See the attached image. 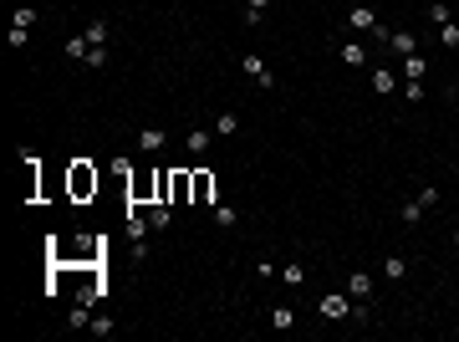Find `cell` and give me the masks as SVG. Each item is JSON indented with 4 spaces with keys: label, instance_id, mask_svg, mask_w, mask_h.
Instances as JSON below:
<instances>
[{
    "label": "cell",
    "instance_id": "cell-1",
    "mask_svg": "<svg viewBox=\"0 0 459 342\" xmlns=\"http://www.w3.org/2000/svg\"><path fill=\"white\" fill-rule=\"evenodd\" d=\"M148 235H153L148 215H138V209L128 205V240H133V260H143V256H148Z\"/></svg>",
    "mask_w": 459,
    "mask_h": 342
},
{
    "label": "cell",
    "instance_id": "cell-2",
    "mask_svg": "<svg viewBox=\"0 0 459 342\" xmlns=\"http://www.w3.org/2000/svg\"><path fill=\"white\" fill-rule=\"evenodd\" d=\"M240 67H245V77H251V82H255L260 92H271V87H275V72L266 67V57H255V51H251V57H245Z\"/></svg>",
    "mask_w": 459,
    "mask_h": 342
},
{
    "label": "cell",
    "instance_id": "cell-3",
    "mask_svg": "<svg viewBox=\"0 0 459 342\" xmlns=\"http://www.w3.org/2000/svg\"><path fill=\"white\" fill-rule=\"evenodd\" d=\"M209 143H215V133H209V128H189V133H184V149H189V159H194V164L209 153Z\"/></svg>",
    "mask_w": 459,
    "mask_h": 342
},
{
    "label": "cell",
    "instance_id": "cell-4",
    "mask_svg": "<svg viewBox=\"0 0 459 342\" xmlns=\"http://www.w3.org/2000/svg\"><path fill=\"white\" fill-rule=\"evenodd\" d=\"M398 77H403V82H424V77H429V57H424V51H413V57H403Z\"/></svg>",
    "mask_w": 459,
    "mask_h": 342
},
{
    "label": "cell",
    "instance_id": "cell-5",
    "mask_svg": "<svg viewBox=\"0 0 459 342\" xmlns=\"http://www.w3.org/2000/svg\"><path fill=\"white\" fill-rule=\"evenodd\" d=\"M373 292H378V281H373L367 271H352V276H347V296H352V301H367Z\"/></svg>",
    "mask_w": 459,
    "mask_h": 342
},
{
    "label": "cell",
    "instance_id": "cell-6",
    "mask_svg": "<svg viewBox=\"0 0 459 342\" xmlns=\"http://www.w3.org/2000/svg\"><path fill=\"white\" fill-rule=\"evenodd\" d=\"M194 200H199V205H215L219 200V184L209 179L204 169H194Z\"/></svg>",
    "mask_w": 459,
    "mask_h": 342
},
{
    "label": "cell",
    "instance_id": "cell-7",
    "mask_svg": "<svg viewBox=\"0 0 459 342\" xmlns=\"http://www.w3.org/2000/svg\"><path fill=\"white\" fill-rule=\"evenodd\" d=\"M164 143H168V128H138V149L143 153H159Z\"/></svg>",
    "mask_w": 459,
    "mask_h": 342
},
{
    "label": "cell",
    "instance_id": "cell-8",
    "mask_svg": "<svg viewBox=\"0 0 459 342\" xmlns=\"http://www.w3.org/2000/svg\"><path fill=\"white\" fill-rule=\"evenodd\" d=\"M347 26H352V31H373V26H378V10H373V6H352V10H347Z\"/></svg>",
    "mask_w": 459,
    "mask_h": 342
},
{
    "label": "cell",
    "instance_id": "cell-9",
    "mask_svg": "<svg viewBox=\"0 0 459 342\" xmlns=\"http://www.w3.org/2000/svg\"><path fill=\"white\" fill-rule=\"evenodd\" d=\"M403 87V77L398 72H388V67H378L373 72V92H378V97H388V92H398Z\"/></svg>",
    "mask_w": 459,
    "mask_h": 342
},
{
    "label": "cell",
    "instance_id": "cell-10",
    "mask_svg": "<svg viewBox=\"0 0 459 342\" xmlns=\"http://www.w3.org/2000/svg\"><path fill=\"white\" fill-rule=\"evenodd\" d=\"M148 225H153V235L168 230V225H174V209H168L164 200H159V205H148Z\"/></svg>",
    "mask_w": 459,
    "mask_h": 342
},
{
    "label": "cell",
    "instance_id": "cell-11",
    "mask_svg": "<svg viewBox=\"0 0 459 342\" xmlns=\"http://www.w3.org/2000/svg\"><path fill=\"white\" fill-rule=\"evenodd\" d=\"M209 209H215V225H219V230H235V225H240V209H235V205H219V200H215Z\"/></svg>",
    "mask_w": 459,
    "mask_h": 342
},
{
    "label": "cell",
    "instance_id": "cell-12",
    "mask_svg": "<svg viewBox=\"0 0 459 342\" xmlns=\"http://www.w3.org/2000/svg\"><path fill=\"white\" fill-rule=\"evenodd\" d=\"M388 46L398 51V57H413V51H418V36H413V31H393V36H388Z\"/></svg>",
    "mask_w": 459,
    "mask_h": 342
},
{
    "label": "cell",
    "instance_id": "cell-13",
    "mask_svg": "<svg viewBox=\"0 0 459 342\" xmlns=\"http://www.w3.org/2000/svg\"><path fill=\"white\" fill-rule=\"evenodd\" d=\"M337 57H342L347 67H362V61H367V46H362V41H342V46H337Z\"/></svg>",
    "mask_w": 459,
    "mask_h": 342
},
{
    "label": "cell",
    "instance_id": "cell-14",
    "mask_svg": "<svg viewBox=\"0 0 459 342\" xmlns=\"http://www.w3.org/2000/svg\"><path fill=\"white\" fill-rule=\"evenodd\" d=\"M271 327H275V332H291V327H296V312L286 307V301H281V307H271Z\"/></svg>",
    "mask_w": 459,
    "mask_h": 342
},
{
    "label": "cell",
    "instance_id": "cell-15",
    "mask_svg": "<svg viewBox=\"0 0 459 342\" xmlns=\"http://www.w3.org/2000/svg\"><path fill=\"white\" fill-rule=\"evenodd\" d=\"M215 133L219 138H235V133H240V113H219L215 117Z\"/></svg>",
    "mask_w": 459,
    "mask_h": 342
},
{
    "label": "cell",
    "instance_id": "cell-16",
    "mask_svg": "<svg viewBox=\"0 0 459 342\" xmlns=\"http://www.w3.org/2000/svg\"><path fill=\"white\" fill-rule=\"evenodd\" d=\"M72 189H77V194L97 189V174H87V164H77V169H72Z\"/></svg>",
    "mask_w": 459,
    "mask_h": 342
},
{
    "label": "cell",
    "instance_id": "cell-17",
    "mask_svg": "<svg viewBox=\"0 0 459 342\" xmlns=\"http://www.w3.org/2000/svg\"><path fill=\"white\" fill-rule=\"evenodd\" d=\"M383 276H388V281H403V276H409V256H388L383 260Z\"/></svg>",
    "mask_w": 459,
    "mask_h": 342
},
{
    "label": "cell",
    "instance_id": "cell-18",
    "mask_svg": "<svg viewBox=\"0 0 459 342\" xmlns=\"http://www.w3.org/2000/svg\"><path fill=\"white\" fill-rule=\"evenodd\" d=\"M61 51H67L72 61H87V51H92V41H87V36H67V46H61Z\"/></svg>",
    "mask_w": 459,
    "mask_h": 342
},
{
    "label": "cell",
    "instance_id": "cell-19",
    "mask_svg": "<svg viewBox=\"0 0 459 342\" xmlns=\"http://www.w3.org/2000/svg\"><path fill=\"white\" fill-rule=\"evenodd\" d=\"M266 10H271V0H251V6H245V26H260Z\"/></svg>",
    "mask_w": 459,
    "mask_h": 342
},
{
    "label": "cell",
    "instance_id": "cell-20",
    "mask_svg": "<svg viewBox=\"0 0 459 342\" xmlns=\"http://www.w3.org/2000/svg\"><path fill=\"white\" fill-rule=\"evenodd\" d=\"M10 26H26V31H31V26H36V10H31V6H10Z\"/></svg>",
    "mask_w": 459,
    "mask_h": 342
},
{
    "label": "cell",
    "instance_id": "cell-21",
    "mask_svg": "<svg viewBox=\"0 0 459 342\" xmlns=\"http://www.w3.org/2000/svg\"><path fill=\"white\" fill-rule=\"evenodd\" d=\"M82 36H87L92 46H108V21H92L87 31H82Z\"/></svg>",
    "mask_w": 459,
    "mask_h": 342
},
{
    "label": "cell",
    "instance_id": "cell-22",
    "mask_svg": "<svg viewBox=\"0 0 459 342\" xmlns=\"http://www.w3.org/2000/svg\"><path fill=\"white\" fill-rule=\"evenodd\" d=\"M424 215H429V209H424V205H418V200H413V205H403V209H398V220H403V225H418V220H424Z\"/></svg>",
    "mask_w": 459,
    "mask_h": 342
},
{
    "label": "cell",
    "instance_id": "cell-23",
    "mask_svg": "<svg viewBox=\"0 0 459 342\" xmlns=\"http://www.w3.org/2000/svg\"><path fill=\"white\" fill-rule=\"evenodd\" d=\"M429 21L444 26V21H454V16H449V6H444V0H429Z\"/></svg>",
    "mask_w": 459,
    "mask_h": 342
},
{
    "label": "cell",
    "instance_id": "cell-24",
    "mask_svg": "<svg viewBox=\"0 0 459 342\" xmlns=\"http://www.w3.org/2000/svg\"><path fill=\"white\" fill-rule=\"evenodd\" d=\"M281 281L286 286H301V281H306V266H281Z\"/></svg>",
    "mask_w": 459,
    "mask_h": 342
},
{
    "label": "cell",
    "instance_id": "cell-25",
    "mask_svg": "<svg viewBox=\"0 0 459 342\" xmlns=\"http://www.w3.org/2000/svg\"><path fill=\"white\" fill-rule=\"evenodd\" d=\"M21 46H31V31H26V26H10V51H21Z\"/></svg>",
    "mask_w": 459,
    "mask_h": 342
},
{
    "label": "cell",
    "instance_id": "cell-26",
    "mask_svg": "<svg viewBox=\"0 0 459 342\" xmlns=\"http://www.w3.org/2000/svg\"><path fill=\"white\" fill-rule=\"evenodd\" d=\"M439 41H444V46H459V26H454V21L439 26Z\"/></svg>",
    "mask_w": 459,
    "mask_h": 342
},
{
    "label": "cell",
    "instance_id": "cell-27",
    "mask_svg": "<svg viewBox=\"0 0 459 342\" xmlns=\"http://www.w3.org/2000/svg\"><path fill=\"white\" fill-rule=\"evenodd\" d=\"M92 332H97V337H113L117 322H113V317H92Z\"/></svg>",
    "mask_w": 459,
    "mask_h": 342
},
{
    "label": "cell",
    "instance_id": "cell-28",
    "mask_svg": "<svg viewBox=\"0 0 459 342\" xmlns=\"http://www.w3.org/2000/svg\"><path fill=\"white\" fill-rule=\"evenodd\" d=\"M87 67H108V46H92L87 51Z\"/></svg>",
    "mask_w": 459,
    "mask_h": 342
},
{
    "label": "cell",
    "instance_id": "cell-29",
    "mask_svg": "<svg viewBox=\"0 0 459 342\" xmlns=\"http://www.w3.org/2000/svg\"><path fill=\"white\" fill-rule=\"evenodd\" d=\"M418 205H424V209H434V205H439V189H434V184H429V189H418Z\"/></svg>",
    "mask_w": 459,
    "mask_h": 342
},
{
    "label": "cell",
    "instance_id": "cell-30",
    "mask_svg": "<svg viewBox=\"0 0 459 342\" xmlns=\"http://www.w3.org/2000/svg\"><path fill=\"white\" fill-rule=\"evenodd\" d=\"M449 97H459V72H454V82H449Z\"/></svg>",
    "mask_w": 459,
    "mask_h": 342
},
{
    "label": "cell",
    "instance_id": "cell-31",
    "mask_svg": "<svg viewBox=\"0 0 459 342\" xmlns=\"http://www.w3.org/2000/svg\"><path fill=\"white\" fill-rule=\"evenodd\" d=\"M454 245H459V225H454Z\"/></svg>",
    "mask_w": 459,
    "mask_h": 342
},
{
    "label": "cell",
    "instance_id": "cell-32",
    "mask_svg": "<svg viewBox=\"0 0 459 342\" xmlns=\"http://www.w3.org/2000/svg\"><path fill=\"white\" fill-rule=\"evenodd\" d=\"M10 6H21V0H10Z\"/></svg>",
    "mask_w": 459,
    "mask_h": 342
}]
</instances>
